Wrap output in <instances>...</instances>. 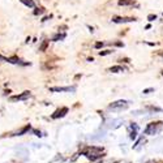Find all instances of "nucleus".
I'll return each instance as SVG.
<instances>
[{
    "label": "nucleus",
    "mask_w": 163,
    "mask_h": 163,
    "mask_svg": "<svg viewBox=\"0 0 163 163\" xmlns=\"http://www.w3.org/2000/svg\"><path fill=\"white\" fill-rule=\"evenodd\" d=\"M148 20L149 21H154V20H157V16L155 15H149L148 16Z\"/></svg>",
    "instance_id": "dca6fc26"
},
{
    "label": "nucleus",
    "mask_w": 163,
    "mask_h": 163,
    "mask_svg": "<svg viewBox=\"0 0 163 163\" xmlns=\"http://www.w3.org/2000/svg\"><path fill=\"white\" fill-rule=\"evenodd\" d=\"M44 12V10L42 9V8H37L36 10H34V15H36V16H38V15H42Z\"/></svg>",
    "instance_id": "4468645a"
},
{
    "label": "nucleus",
    "mask_w": 163,
    "mask_h": 163,
    "mask_svg": "<svg viewBox=\"0 0 163 163\" xmlns=\"http://www.w3.org/2000/svg\"><path fill=\"white\" fill-rule=\"evenodd\" d=\"M162 56H163V54H162Z\"/></svg>",
    "instance_id": "aec40b11"
},
{
    "label": "nucleus",
    "mask_w": 163,
    "mask_h": 163,
    "mask_svg": "<svg viewBox=\"0 0 163 163\" xmlns=\"http://www.w3.org/2000/svg\"><path fill=\"white\" fill-rule=\"evenodd\" d=\"M162 74H163V72H162Z\"/></svg>",
    "instance_id": "6ab92c4d"
},
{
    "label": "nucleus",
    "mask_w": 163,
    "mask_h": 163,
    "mask_svg": "<svg viewBox=\"0 0 163 163\" xmlns=\"http://www.w3.org/2000/svg\"><path fill=\"white\" fill-rule=\"evenodd\" d=\"M111 52H112L111 50H107V51H101V52H99V55H101V56H104V55H108V54H111Z\"/></svg>",
    "instance_id": "2eb2a0df"
},
{
    "label": "nucleus",
    "mask_w": 163,
    "mask_h": 163,
    "mask_svg": "<svg viewBox=\"0 0 163 163\" xmlns=\"http://www.w3.org/2000/svg\"><path fill=\"white\" fill-rule=\"evenodd\" d=\"M30 97V91H24L22 94H20V95H15V97H10V101H25V99H27V98Z\"/></svg>",
    "instance_id": "20e7f679"
},
{
    "label": "nucleus",
    "mask_w": 163,
    "mask_h": 163,
    "mask_svg": "<svg viewBox=\"0 0 163 163\" xmlns=\"http://www.w3.org/2000/svg\"><path fill=\"white\" fill-rule=\"evenodd\" d=\"M64 38H65V34H57V36H55L54 38H52V40H54V42H56V40H61Z\"/></svg>",
    "instance_id": "9b49d317"
},
{
    "label": "nucleus",
    "mask_w": 163,
    "mask_h": 163,
    "mask_svg": "<svg viewBox=\"0 0 163 163\" xmlns=\"http://www.w3.org/2000/svg\"><path fill=\"white\" fill-rule=\"evenodd\" d=\"M132 21H136V19H133V17H112V22H115V24H124V22Z\"/></svg>",
    "instance_id": "f03ea898"
},
{
    "label": "nucleus",
    "mask_w": 163,
    "mask_h": 163,
    "mask_svg": "<svg viewBox=\"0 0 163 163\" xmlns=\"http://www.w3.org/2000/svg\"><path fill=\"white\" fill-rule=\"evenodd\" d=\"M108 72L111 73H119V72H124V68L121 65H115V67H111L108 69Z\"/></svg>",
    "instance_id": "6e6552de"
},
{
    "label": "nucleus",
    "mask_w": 163,
    "mask_h": 163,
    "mask_svg": "<svg viewBox=\"0 0 163 163\" xmlns=\"http://www.w3.org/2000/svg\"><path fill=\"white\" fill-rule=\"evenodd\" d=\"M47 44H48V40H44V42L42 43V46L39 47V51H44L46 48H47Z\"/></svg>",
    "instance_id": "ddd939ff"
},
{
    "label": "nucleus",
    "mask_w": 163,
    "mask_h": 163,
    "mask_svg": "<svg viewBox=\"0 0 163 163\" xmlns=\"http://www.w3.org/2000/svg\"><path fill=\"white\" fill-rule=\"evenodd\" d=\"M5 61L8 63H12V64H21V65H27V63H24L20 57H16V56H12V57H5Z\"/></svg>",
    "instance_id": "39448f33"
},
{
    "label": "nucleus",
    "mask_w": 163,
    "mask_h": 163,
    "mask_svg": "<svg viewBox=\"0 0 163 163\" xmlns=\"http://www.w3.org/2000/svg\"><path fill=\"white\" fill-rule=\"evenodd\" d=\"M150 91H154V89H146V90H144V94H148V93Z\"/></svg>",
    "instance_id": "a211bd4d"
},
{
    "label": "nucleus",
    "mask_w": 163,
    "mask_h": 163,
    "mask_svg": "<svg viewBox=\"0 0 163 163\" xmlns=\"http://www.w3.org/2000/svg\"><path fill=\"white\" fill-rule=\"evenodd\" d=\"M29 129H30V125H26V127L22 128V129H21L20 132H17V133H16V136H22V135H24V133H26Z\"/></svg>",
    "instance_id": "9d476101"
},
{
    "label": "nucleus",
    "mask_w": 163,
    "mask_h": 163,
    "mask_svg": "<svg viewBox=\"0 0 163 163\" xmlns=\"http://www.w3.org/2000/svg\"><path fill=\"white\" fill-rule=\"evenodd\" d=\"M132 3V0H119V5H131Z\"/></svg>",
    "instance_id": "f8f14e48"
},
{
    "label": "nucleus",
    "mask_w": 163,
    "mask_h": 163,
    "mask_svg": "<svg viewBox=\"0 0 163 163\" xmlns=\"http://www.w3.org/2000/svg\"><path fill=\"white\" fill-rule=\"evenodd\" d=\"M74 88L67 86V88H50V91H57V93H63V91H74Z\"/></svg>",
    "instance_id": "0eeeda50"
},
{
    "label": "nucleus",
    "mask_w": 163,
    "mask_h": 163,
    "mask_svg": "<svg viewBox=\"0 0 163 163\" xmlns=\"http://www.w3.org/2000/svg\"><path fill=\"white\" fill-rule=\"evenodd\" d=\"M20 2H21L22 4H25L26 7H30V8L34 7V2H33V0H20Z\"/></svg>",
    "instance_id": "1a4fd4ad"
},
{
    "label": "nucleus",
    "mask_w": 163,
    "mask_h": 163,
    "mask_svg": "<svg viewBox=\"0 0 163 163\" xmlns=\"http://www.w3.org/2000/svg\"><path fill=\"white\" fill-rule=\"evenodd\" d=\"M127 107H128V102L127 101H123V99L116 101V102L111 103L108 106L110 110H123V108H127Z\"/></svg>",
    "instance_id": "f257e3e1"
},
{
    "label": "nucleus",
    "mask_w": 163,
    "mask_h": 163,
    "mask_svg": "<svg viewBox=\"0 0 163 163\" xmlns=\"http://www.w3.org/2000/svg\"><path fill=\"white\" fill-rule=\"evenodd\" d=\"M157 132H158V124L157 123H150L146 127V129H145V133H146V135H154Z\"/></svg>",
    "instance_id": "7ed1b4c3"
},
{
    "label": "nucleus",
    "mask_w": 163,
    "mask_h": 163,
    "mask_svg": "<svg viewBox=\"0 0 163 163\" xmlns=\"http://www.w3.org/2000/svg\"><path fill=\"white\" fill-rule=\"evenodd\" d=\"M68 112V108L67 107H63L61 110H57V111H55L54 114H52V119H57V118H63L64 115H65Z\"/></svg>",
    "instance_id": "423d86ee"
},
{
    "label": "nucleus",
    "mask_w": 163,
    "mask_h": 163,
    "mask_svg": "<svg viewBox=\"0 0 163 163\" xmlns=\"http://www.w3.org/2000/svg\"><path fill=\"white\" fill-rule=\"evenodd\" d=\"M103 42H98V43H95V48H101V47H103Z\"/></svg>",
    "instance_id": "f3484780"
}]
</instances>
